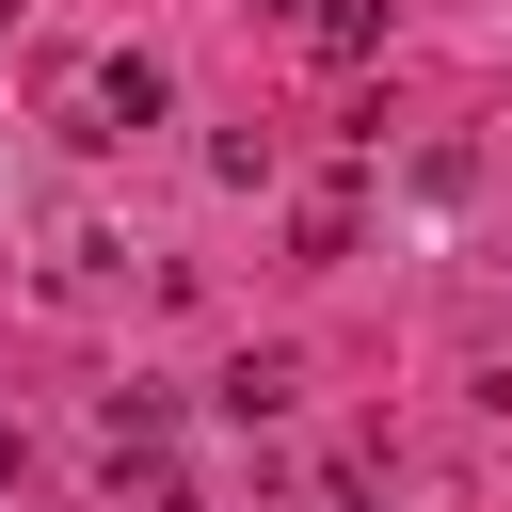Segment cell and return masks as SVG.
I'll use <instances>...</instances> for the list:
<instances>
[{
    "mask_svg": "<svg viewBox=\"0 0 512 512\" xmlns=\"http://www.w3.org/2000/svg\"><path fill=\"white\" fill-rule=\"evenodd\" d=\"M304 32H320V64H368V48H384V0H320Z\"/></svg>",
    "mask_w": 512,
    "mask_h": 512,
    "instance_id": "2",
    "label": "cell"
},
{
    "mask_svg": "<svg viewBox=\"0 0 512 512\" xmlns=\"http://www.w3.org/2000/svg\"><path fill=\"white\" fill-rule=\"evenodd\" d=\"M160 96H176V80H160V64H144V48H112V64H96V80H80V112H96V128H80V144H112V128H160Z\"/></svg>",
    "mask_w": 512,
    "mask_h": 512,
    "instance_id": "1",
    "label": "cell"
},
{
    "mask_svg": "<svg viewBox=\"0 0 512 512\" xmlns=\"http://www.w3.org/2000/svg\"><path fill=\"white\" fill-rule=\"evenodd\" d=\"M272 16H320V0H272Z\"/></svg>",
    "mask_w": 512,
    "mask_h": 512,
    "instance_id": "3",
    "label": "cell"
}]
</instances>
